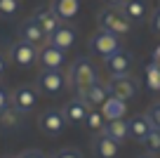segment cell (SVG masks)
I'll return each mask as SVG.
<instances>
[{"label":"cell","mask_w":160,"mask_h":158,"mask_svg":"<svg viewBox=\"0 0 160 158\" xmlns=\"http://www.w3.org/2000/svg\"><path fill=\"white\" fill-rule=\"evenodd\" d=\"M5 106H10V97H7V94H5V90L0 87V111L5 109Z\"/></svg>","instance_id":"cell-31"},{"label":"cell","mask_w":160,"mask_h":158,"mask_svg":"<svg viewBox=\"0 0 160 158\" xmlns=\"http://www.w3.org/2000/svg\"><path fill=\"white\" fill-rule=\"evenodd\" d=\"M19 12V0H0V17L12 19Z\"/></svg>","instance_id":"cell-26"},{"label":"cell","mask_w":160,"mask_h":158,"mask_svg":"<svg viewBox=\"0 0 160 158\" xmlns=\"http://www.w3.org/2000/svg\"><path fill=\"white\" fill-rule=\"evenodd\" d=\"M106 3H108L111 7H120V5H122V3H125V0H106Z\"/></svg>","instance_id":"cell-33"},{"label":"cell","mask_w":160,"mask_h":158,"mask_svg":"<svg viewBox=\"0 0 160 158\" xmlns=\"http://www.w3.org/2000/svg\"><path fill=\"white\" fill-rule=\"evenodd\" d=\"M14 158H47L42 151H38V149H28V151H21L19 156H14Z\"/></svg>","instance_id":"cell-30"},{"label":"cell","mask_w":160,"mask_h":158,"mask_svg":"<svg viewBox=\"0 0 160 158\" xmlns=\"http://www.w3.org/2000/svg\"><path fill=\"white\" fill-rule=\"evenodd\" d=\"M33 19L38 21V26L42 29V33H45L47 38H50V35L61 26V19H59L52 10H38V12L33 14Z\"/></svg>","instance_id":"cell-18"},{"label":"cell","mask_w":160,"mask_h":158,"mask_svg":"<svg viewBox=\"0 0 160 158\" xmlns=\"http://www.w3.org/2000/svg\"><path fill=\"white\" fill-rule=\"evenodd\" d=\"M40 130L45 134H59V132H64V128H66V116H64V111L61 109H47L45 113L40 116Z\"/></svg>","instance_id":"cell-8"},{"label":"cell","mask_w":160,"mask_h":158,"mask_svg":"<svg viewBox=\"0 0 160 158\" xmlns=\"http://www.w3.org/2000/svg\"><path fill=\"white\" fill-rule=\"evenodd\" d=\"M90 50L94 52V55L99 57H111L113 52H118V50H122V45H120V35L111 33V31H104L99 29L94 35L90 38Z\"/></svg>","instance_id":"cell-3"},{"label":"cell","mask_w":160,"mask_h":158,"mask_svg":"<svg viewBox=\"0 0 160 158\" xmlns=\"http://www.w3.org/2000/svg\"><path fill=\"white\" fill-rule=\"evenodd\" d=\"M85 123H87V128H90V130H101L106 120H104V116H101L99 109H90V113H87Z\"/></svg>","instance_id":"cell-25"},{"label":"cell","mask_w":160,"mask_h":158,"mask_svg":"<svg viewBox=\"0 0 160 158\" xmlns=\"http://www.w3.org/2000/svg\"><path fill=\"white\" fill-rule=\"evenodd\" d=\"M10 104L19 111L21 116L31 113V111L35 109V104H38V90H35L33 85H19V87L12 92Z\"/></svg>","instance_id":"cell-4"},{"label":"cell","mask_w":160,"mask_h":158,"mask_svg":"<svg viewBox=\"0 0 160 158\" xmlns=\"http://www.w3.org/2000/svg\"><path fill=\"white\" fill-rule=\"evenodd\" d=\"M2 71H5V57L0 55V73H2Z\"/></svg>","instance_id":"cell-34"},{"label":"cell","mask_w":160,"mask_h":158,"mask_svg":"<svg viewBox=\"0 0 160 158\" xmlns=\"http://www.w3.org/2000/svg\"><path fill=\"white\" fill-rule=\"evenodd\" d=\"M146 116L151 118L153 128H155V130H160V102H158V104H151L148 111H146Z\"/></svg>","instance_id":"cell-27"},{"label":"cell","mask_w":160,"mask_h":158,"mask_svg":"<svg viewBox=\"0 0 160 158\" xmlns=\"http://www.w3.org/2000/svg\"><path fill=\"white\" fill-rule=\"evenodd\" d=\"M106 69H108L111 76H130L132 71V55L127 50H118L111 57H106Z\"/></svg>","instance_id":"cell-9"},{"label":"cell","mask_w":160,"mask_h":158,"mask_svg":"<svg viewBox=\"0 0 160 158\" xmlns=\"http://www.w3.org/2000/svg\"><path fill=\"white\" fill-rule=\"evenodd\" d=\"M38 61L42 69H54V71H61V66L66 64V52L52 47V45H45V47L38 52Z\"/></svg>","instance_id":"cell-10"},{"label":"cell","mask_w":160,"mask_h":158,"mask_svg":"<svg viewBox=\"0 0 160 158\" xmlns=\"http://www.w3.org/2000/svg\"><path fill=\"white\" fill-rule=\"evenodd\" d=\"M101 134H106V137H111L113 142H125L127 137H130V125H127V120H106L104 128H101Z\"/></svg>","instance_id":"cell-14"},{"label":"cell","mask_w":160,"mask_h":158,"mask_svg":"<svg viewBox=\"0 0 160 158\" xmlns=\"http://www.w3.org/2000/svg\"><path fill=\"white\" fill-rule=\"evenodd\" d=\"M47 45L61 50V52H68V50L75 45V29L73 26H59V29L47 38Z\"/></svg>","instance_id":"cell-11"},{"label":"cell","mask_w":160,"mask_h":158,"mask_svg":"<svg viewBox=\"0 0 160 158\" xmlns=\"http://www.w3.org/2000/svg\"><path fill=\"white\" fill-rule=\"evenodd\" d=\"M19 120H21V113L12 106V104L0 111V128L2 130H14L17 125H19Z\"/></svg>","instance_id":"cell-22"},{"label":"cell","mask_w":160,"mask_h":158,"mask_svg":"<svg viewBox=\"0 0 160 158\" xmlns=\"http://www.w3.org/2000/svg\"><path fill=\"white\" fill-rule=\"evenodd\" d=\"M19 35H21V40H26V43H31V45H35L38 47L42 40L47 38L45 33H42V29L38 26V21L31 17V19H26L24 24H21V29H19Z\"/></svg>","instance_id":"cell-16"},{"label":"cell","mask_w":160,"mask_h":158,"mask_svg":"<svg viewBox=\"0 0 160 158\" xmlns=\"http://www.w3.org/2000/svg\"><path fill=\"white\" fill-rule=\"evenodd\" d=\"M61 111H64V116H66L68 123H85L87 113H90V106H87L82 99H71Z\"/></svg>","instance_id":"cell-15"},{"label":"cell","mask_w":160,"mask_h":158,"mask_svg":"<svg viewBox=\"0 0 160 158\" xmlns=\"http://www.w3.org/2000/svg\"><path fill=\"white\" fill-rule=\"evenodd\" d=\"M141 158H151V156H141Z\"/></svg>","instance_id":"cell-35"},{"label":"cell","mask_w":160,"mask_h":158,"mask_svg":"<svg viewBox=\"0 0 160 158\" xmlns=\"http://www.w3.org/2000/svg\"><path fill=\"white\" fill-rule=\"evenodd\" d=\"M10 57H12V61H14L17 66H21V69H31V66L38 61V47L19 38L10 47Z\"/></svg>","instance_id":"cell-5"},{"label":"cell","mask_w":160,"mask_h":158,"mask_svg":"<svg viewBox=\"0 0 160 158\" xmlns=\"http://www.w3.org/2000/svg\"><path fill=\"white\" fill-rule=\"evenodd\" d=\"M108 97H111L108 85H106V83H94L90 90H87V94L82 97V102H85L90 109H92V106H97V109H99V106H101Z\"/></svg>","instance_id":"cell-19"},{"label":"cell","mask_w":160,"mask_h":158,"mask_svg":"<svg viewBox=\"0 0 160 158\" xmlns=\"http://www.w3.org/2000/svg\"><path fill=\"white\" fill-rule=\"evenodd\" d=\"M108 92L113 97L122 99V102H130L137 92H139V85H137L134 78L130 76H113V80L108 83Z\"/></svg>","instance_id":"cell-7"},{"label":"cell","mask_w":160,"mask_h":158,"mask_svg":"<svg viewBox=\"0 0 160 158\" xmlns=\"http://www.w3.org/2000/svg\"><path fill=\"white\" fill-rule=\"evenodd\" d=\"M153 64L160 66V45H155V50H153Z\"/></svg>","instance_id":"cell-32"},{"label":"cell","mask_w":160,"mask_h":158,"mask_svg":"<svg viewBox=\"0 0 160 158\" xmlns=\"http://www.w3.org/2000/svg\"><path fill=\"white\" fill-rule=\"evenodd\" d=\"M141 144H144V149H146L148 153H158V151H160V130L153 128L144 139H141Z\"/></svg>","instance_id":"cell-24"},{"label":"cell","mask_w":160,"mask_h":158,"mask_svg":"<svg viewBox=\"0 0 160 158\" xmlns=\"http://www.w3.org/2000/svg\"><path fill=\"white\" fill-rule=\"evenodd\" d=\"M52 158H82V156H80L78 149H61V151H57Z\"/></svg>","instance_id":"cell-28"},{"label":"cell","mask_w":160,"mask_h":158,"mask_svg":"<svg viewBox=\"0 0 160 158\" xmlns=\"http://www.w3.org/2000/svg\"><path fill=\"white\" fill-rule=\"evenodd\" d=\"M94 83H99L97 78V71H94V64H92L87 57H80V59L73 61L68 71V85L73 87V92L78 94V99H82L87 94V90L92 87Z\"/></svg>","instance_id":"cell-1"},{"label":"cell","mask_w":160,"mask_h":158,"mask_svg":"<svg viewBox=\"0 0 160 158\" xmlns=\"http://www.w3.org/2000/svg\"><path fill=\"white\" fill-rule=\"evenodd\" d=\"M144 78H146V85H148L151 92H160V66H155L151 61L144 69Z\"/></svg>","instance_id":"cell-23"},{"label":"cell","mask_w":160,"mask_h":158,"mask_svg":"<svg viewBox=\"0 0 160 158\" xmlns=\"http://www.w3.org/2000/svg\"><path fill=\"white\" fill-rule=\"evenodd\" d=\"M38 87L42 94H50V97H54V94H59L61 90L66 87V78L61 71H54V69H42L38 76Z\"/></svg>","instance_id":"cell-6"},{"label":"cell","mask_w":160,"mask_h":158,"mask_svg":"<svg viewBox=\"0 0 160 158\" xmlns=\"http://www.w3.org/2000/svg\"><path fill=\"white\" fill-rule=\"evenodd\" d=\"M118 10H120V14L125 17L130 24H132V21L139 24V21H144L146 14H148V5H146V0H125Z\"/></svg>","instance_id":"cell-12"},{"label":"cell","mask_w":160,"mask_h":158,"mask_svg":"<svg viewBox=\"0 0 160 158\" xmlns=\"http://www.w3.org/2000/svg\"><path fill=\"white\" fill-rule=\"evenodd\" d=\"M127 125H130V137H134V139H144L146 134L153 130V123H151V118L146 113L130 118V120H127Z\"/></svg>","instance_id":"cell-20"},{"label":"cell","mask_w":160,"mask_h":158,"mask_svg":"<svg viewBox=\"0 0 160 158\" xmlns=\"http://www.w3.org/2000/svg\"><path fill=\"white\" fill-rule=\"evenodd\" d=\"M151 31H153V33H160V10L151 12Z\"/></svg>","instance_id":"cell-29"},{"label":"cell","mask_w":160,"mask_h":158,"mask_svg":"<svg viewBox=\"0 0 160 158\" xmlns=\"http://www.w3.org/2000/svg\"><path fill=\"white\" fill-rule=\"evenodd\" d=\"M97 24H99V29L111 31V33H115V35H127L132 31V24L120 14V10H113V7L99 10V14H97Z\"/></svg>","instance_id":"cell-2"},{"label":"cell","mask_w":160,"mask_h":158,"mask_svg":"<svg viewBox=\"0 0 160 158\" xmlns=\"http://www.w3.org/2000/svg\"><path fill=\"white\" fill-rule=\"evenodd\" d=\"M99 109H101L104 120H122V118H125V113H127V102H122V99H118V97L111 94Z\"/></svg>","instance_id":"cell-13"},{"label":"cell","mask_w":160,"mask_h":158,"mask_svg":"<svg viewBox=\"0 0 160 158\" xmlns=\"http://www.w3.org/2000/svg\"><path fill=\"white\" fill-rule=\"evenodd\" d=\"M94 153L99 158H115L118 156V142H113L106 134H99V139L94 142Z\"/></svg>","instance_id":"cell-21"},{"label":"cell","mask_w":160,"mask_h":158,"mask_svg":"<svg viewBox=\"0 0 160 158\" xmlns=\"http://www.w3.org/2000/svg\"><path fill=\"white\" fill-rule=\"evenodd\" d=\"M50 10L54 12L61 21H68L80 12V0H52Z\"/></svg>","instance_id":"cell-17"}]
</instances>
